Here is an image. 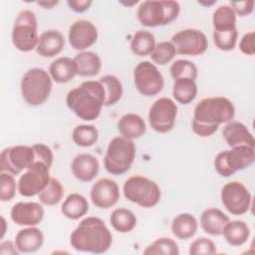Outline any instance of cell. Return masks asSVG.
Returning a JSON list of instances; mask_svg holds the SVG:
<instances>
[{
  "mask_svg": "<svg viewBox=\"0 0 255 255\" xmlns=\"http://www.w3.org/2000/svg\"><path fill=\"white\" fill-rule=\"evenodd\" d=\"M235 107L226 97L214 96L202 99L194 108L191 128L201 137L213 135L220 125L233 121Z\"/></svg>",
  "mask_w": 255,
  "mask_h": 255,
  "instance_id": "obj_1",
  "label": "cell"
},
{
  "mask_svg": "<svg viewBox=\"0 0 255 255\" xmlns=\"http://www.w3.org/2000/svg\"><path fill=\"white\" fill-rule=\"evenodd\" d=\"M113 243V235L99 217L88 216L80 221L70 235V245L79 252L102 254Z\"/></svg>",
  "mask_w": 255,
  "mask_h": 255,
  "instance_id": "obj_2",
  "label": "cell"
},
{
  "mask_svg": "<svg viewBox=\"0 0 255 255\" xmlns=\"http://www.w3.org/2000/svg\"><path fill=\"white\" fill-rule=\"evenodd\" d=\"M105 89L98 81H85L72 89L66 97L68 108L83 121H95L105 106Z\"/></svg>",
  "mask_w": 255,
  "mask_h": 255,
  "instance_id": "obj_3",
  "label": "cell"
},
{
  "mask_svg": "<svg viewBox=\"0 0 255 255\" xmlns=\"http://www.w3.org/2000/svg\"><path fill=\"white\" fill-rule=\"evenodd\" d=\"M180 5L172 0H147L139 3L136 11L138 22L148 28L165 26L176 20Z\"/></svg>",
  "mask_w": 255,
  "mask_h": 255,
  "instance_id": "obj_4",
  "label": "cell"
},
{
  "mask_svg": "<svg viewBox=\"0 0 255 255\" xmlns=\"http://www.w3.org/2000/svg\"><path fill=\"white\" fill-rule=\"evenodd\" d=\"M53 80L46 70L32 68L26 71L21 79V95L30 106H41L50 97Z\"/></svg>",
  "mask_w": 255,
  "mask_h": 255,
  "instance_id": "obj_5",
  "label": "cell"
},
{
  "mask_svg": "<svg viewBox=\"0 0 255 255\" xmlns=\"http://www.w3.org/2000/svg\"><path fill=\"white\" fill-rule=\"evenodd\" d=\"M133 140L122 135L114 137L107 147L104 158L106 170L113 175H122L129 170L135 157Z\"/></svg>",
  "mask_w": 255,
  "mask_h": 255,
  "instance_id": "obj_6",
  "label": "cell"
},
{
  "mask_svg": "<svg viewBox=\"0 0 255 255\" xmlns=\"http://www.w3.org/2000/svg\"><path fill=\"white\" fill-rule=\"evenodd\" d=\"M13 46L20 52H31L36 49L38 35V20L34 11L24 9L20 11L14 21L11 32Z\"/></svg>",
  "mask_w": 255,
  "mask_h": 255,
  "instance_id": "obj_7",
  "label": "cell"
},
{
  "mask_svg": "<svg viewBox=\"0 0 255 255\" xmlns=\"http://www.w3.org/2000/svg\"><path fill=\"white\" fill-rule=\"evenodd\" d=\"M123 191L128 201L143 208L155 206L161 198V191L157 183L142 175L128 177L124 183Z\"/></svg>",
  "mask_w": 255,
  "mask_h": 255,
  "instance_id": "obj_8",
  "label": "cell"
},
{
  "mask_svg": "<svg viewBox=\"0 0 255 255\" xmlns=\"http://www.w3.org/2000/svg\"><path fill=\"white\" fill-rule=\"evenodd\" d=\"M254 160L255 147L242 144L218 152L214 158V168L219 175L229 177L250 166Z\"/></svg>",
  "mask_w": 255,
  "mask_h": 255,
  "instance_id": "obj_9",
  "label": "cell"
},
{
  "mask_svg": "<svg viewBox=\"0 0 255 255\" xmlns=\"http://www.w3.org/2000/svg\"><path fill=\"white\" fill-rule=\"evenodd\" d=\"M220 198L225 209L232 215H243L251 207L252 196L245 184L238 180L225 183L220 192Z\"/></svg>",
  "mask_w": 255,
  "mask_h": 255,
  "instance_id": "obj_10",
  "label": "cell"
},
{
  "mask_svg": "<svg viewBox=\"0 0 255 255\" xmlns=\"http://www.w3.org/2000/svg\"><path fill=\"white\" fill-rule=\"evenodd\" d=\"M50 179V167L42 161H35L19 177L17 190L24 197H32L43 191Z\"/></svg>",
  "mask_w": 255,
  "mask_h": 255,
  "instance_id": "obj_11",
  "label": "cell"
},
{
  "mask_svg": "<svg viewBox=\"0 0 255 255\" xmlns=\"http://www.w3.org/2000/svg\"><path fill=\"white\" fill-rule=\"evenodd\" d=\"M133 82L137 92L144 97L158 95L163 88L164 80L156 65L148 61L139 62L133 71Z\"/></svg>",
  "mask_w": 255,
  "mask_h": 255,
  "instance_id": "obj_12",
  "label": "cell"
},
{
  "mask_svg": "<svg viewBox=\"0 0 255 255\" xmlns=\"http://www.w3.org/2000/svg\"><path fill=\"white\" fill-rule=\"evenodd\" d=\"M177 111V105L170 98L157 99L148 111V122L151 128L159 133L169 132L175 125Z\"/></svg>",
  "mask_w": 255,
  "mask_h": 255,
  "instance_id": "obj_13",
  "label": "cell"
},
{
  "mask_svg": "<svg viewBox=\"0 0 255 255\" xmlns=\"http://www.w3.org/2000/svg\"><path fill=\"white\" fill-rule=\"evenodd\" d=\"M35 162V152L32 145L18 144L6 147L0 155V172L13 175L21 173Z\"/></svg>",
  "mask_w": 255,
  "mask_h": 255,
  "instance_id": "obj_14",
  "label": "cell"
},
{
  "mask_svg": "<svg viewBox=\"0 0 255 255\" xmlns=\"http://www.w3.org/2000/svg\"><path fill=\"white\" fill-rule=\"evenodd\" d=\"M170 42L174 46L175 52L183 56H200L208 48L206 35L198 29H184L176 32Z\"/></svg>",
  "mask_w": 255,
  "mask_h": 255,
  "instance_id": "obj_15",
  "label": "cell"
},
{
  "mask_svg": "<svg viewBox=\"0 0 255 255\" xmlns=\"http://www.w3.org/2000/svg\"><path fill=\"white\" fill-rule=\"evenodd\" d=\"M71 47L83 52L92 47L98 40V29L89 20L79 19L72 23L68 33Z\"/></svg>",
  "mask_w": 255,
  "mask_h": 255,
  "instance_id": "obj_16",
  "label": "cell"
},
{
  "mask_svg": "<svg viewBox=\"0 0 255 255\" xmlns=\"http://www.w3.org/2000/svg\"><path fill=\"white\" fill-rule=\"evenodd\" d=\"M90 198L96 207L109 209L118 203L120 199V187L111 178H100L93 184L90 191Z\"/></svg>",
  "mask_w": 255,
  "mask_h": 255,
  "instance_id": "obj_17",
  "label": "cell"
},
{
  "mask_svg": "<svg viewBox=\"0 0 255 255\" xmlns=\"http://www.w3.org/2000/svg\"><path fill=\"white\" fill-rule=\"evenodd\" d=\"M45 211L42 203L35 201L17 202L10 211L11 220L19 226H37L44 218Z\"/></svg>",
  "mask_w": 255,
  "mask_h": 255,
  "instance_id": "obj_18",
  "label": "cell"
},
{
  "mask_svg": "<svg viewBox=\"0 0 255 255\" xmlns=\"http://www.w3.org/2000/svg\"><path fill=\"white\" fill-rule=\"evenodd\" d=\"M71 170L78 180L90 182L98 175L100 163L98 158L93 154L79 153L72 160Z\"/></svg>",
  "mask_w": 255,
  "mask_h": 255,
  "instance_id": "obj_19",
  "label": "cell"
},
{
  "mask_svg": "<svg viewBox=\"0 0 255 255\" xmlns=\"http://www.w3.org/2000/svg\"><path fill=\"white\" fill-rule=\"evenodd\" d=\"M65 47V38L59 30L44 31L38 40L36 52L43 58H53L59 55Z\"/></svg>",
  "mask_w": 255,
  "mask_h": 255,
  "instance_id": "obj_20",
  "label": "cell"
},
{
  "mask_svg": "<svg viewBox=\"0 0 255 255\" xmlns=\"http://www.w3.org/2000/svg\"><path fill=\"white\" fill-rule=\"evenodd\" d=\"M222 135L229 147L237 145H249L255 147V139L248 128L241 122L231 121L225 125Z\"/></svg>",
  "mask_w": 255,
  "mask_h": 255,
  "instance_id": "obj_21",
  "label": "cell"
},
{
  "mask_svg": "<svg viewBox=\"0 0 255 255\" xmlns=\"http://www.w3.org/2000/svg\"><path fill=\"white\" fill-rule=\"evenodd\" d=\"M14 242L20 253H34L42 248L44 234L40 228L28 226L17 232Z\"/></svg>",
  "mask_w": 255,
  "mask_h": 255,
  "instance_id": "obj_22",
  "label": "cell"
},
{
  "mask_svg": "<svg viewBox=\"0 0 255 255\" xmlns=\"http://www.w3.org/2000/svg\"><path fill=\"white\" fill-rule=\"evenodd\" d=\"M229 220V217L223 211L211 207L202 211L199 222L205 233L211 236H218L222 234L223 228Z\"/></svg>",
  "mask_w": 255,
  "mask_h": 255,
  "instance_id": "obj_23",
  "label": "cell"
},
{
  "mask_svg": "<svg viewBox=\"0 0 255 255\" xmlns=\"http://www.w3.org/2000/svg\"><path fill=\"white\" fill-rule=\"evenodd\" d=\"M120 134L128 139H136L142 136L146 131L144 120L136 114H126L118 122L117 125Z\"/></svg>",
  "mask_w": 255,
  "mask_h": 255,
  "instance_id": "obj_24",
  "label": "cell"
},
{
  "mask_svg": "<svg viewBox=\"0 0 255 255\" xmlns=\"http://www.w3.org/2000/svg\"><path fill=\"white\" fill-rule=\"evenodd\" d=\"M49 74L56 83L66 84L78 75L77 64L72 58L60 57L51 63Z\"/></svg>",
  "mask_w": 255,
  "mask_h": 255,
  "instance_id": "obj_25",
  "label": "cell"
},
{
  "mask_svg": "<svg viewBox=\"0 0 255 255\" xmlns=\"http://www.w3.org/2000/svg\"><path fill=\"white\" fill-rule=\"evenodd\" d=\"M170 228L174 237L180 240H188L195 235L198 223L194 215L183 212L173 218Z\"/></svg>",
  "mask_w": 255,
  "mask_h": 255,
  "instance_id": "obj_26",
  "label": "cell"
},
{
  "mask_svg": "<svg viewBox=\"0 0 255 255\" xmlns=\"http://www.w3.org/2000/svg\"><path fill=\"white\" fill-rule=\"evenodd\" d=\"M225 241L234 247L245 244L250 237V228L246 222L242 220L228 221L223 228L222 234Z\"/></svg>",
  "mask_w": 255,
  "mask_h": 255,
  "instance_id": "obj_27",
  "label": "cell"
},
{
  "mask_svg": "<svg viewBox=\"0 0 255 255\" xmlns=\"http://www.w3.org/2000/svg\"><path fill=\"white\" fill-rule=\"evenodd\" d=\"M89 211L87 198L80 193L69 194L61 205L62 214L71 220H79Z\"/></svg>",
  "mask_w": 255,
  "mask_h": 255,
  "instance_id": "obj_28",
  "label": "cell"
},
{
  "mask_svg": "<svg viewBox=\"0 0 255 255\" xmlns=\"http://www.w3.org/2000/svg\"><path fill=\"white\" fill-rule=\"evenodd\" d=\"M77 64L78 75L81 77H95L102 69V60L97 53L83 51L74 58Z\"/></svg>",
  "mask_w": 255,
  "mask_h": 255,
  "instance_id": "obj_29",
  "label": "cell"
},
{
  "mask_svg": "<svg viewBox=\"0 0 255 255\" xmlns=\"http://www.w3.org/2000/svg\"><path fill=\"white\" fill-rule=\"evenodd\" d=\"M198 88L195 80L188 78L176 79L172 86L173 99L182 105H188L194 101L197 96Z\"/></svg>",
  "mask_w": 255,
  "mask_h": 255,
  "instance_id": "obj_30",
  "label": "cell"
},
{
  "mask_svg": "<svg viewBox=\"0 0 255 255\" xmlns=\"http://www.w3.org/2000/svg\"><path fill=\"white\" fill-rule=\"evenodd\" d=\"M155 37L148 30H137L130 40V50L138 57H144L151 54L155 47Z\"/></svg>",
  "mask_w": 255,
  "mask_h": 255,
  "instance_id": "obj_31",
  "label": "cell"
},
{
  "mask_svg": "<svg viewBox=\"0 0 255 255\" xmlns=\"http://www.w3.org/2000/svg\"><path fill=\"white\" fill-rule=\"evenodd\" d=\"M110 223L116 231L120 233H128L135 228L137 219L131 210L127 208H116L110 216Z\"/></svg>",
  "mask_w": 255,
  "mask_h": 255,
  "instance_id": "obj_32",
  "label": "cell"
},
{
  "mask_svg": "<svg viewBox=\"0 0 255 255\" xmlns=\"http://www.w3.org/2000/svg\"><path fill=\"white\" fill-rule=\"evenodd\" d=\"M213 31H228L236 28V14L230 5L217 7L212 15Z\"/></svg>",
  "mask_w": 255,
  "mask_h": 255,
  "instance_id": "obj_33",
  "label": "cell"
},
{
  "mask_svg": "<svg viewBox=\"0 0 255 255\" xmlns=\"http://www.w3.org/2000/svg\"><path fill=\"white\" fill-rule=\"evenodd\" d=\"M105 89V106L116 105L123 97V84L120 79L114 75H105L99 79Z\"/></svg>",
  "mask_w": 255,
  "mask_h": 255,
  "instance_id": "obj_34",
  "label": "cell"
},
{
  "mask_svg": "<svg viewBox=\"0 0 255 255\" xmlns=\"http://www.w3.org/2000/svg\"><path fill=\"white\" fill-rule=\"evenodd\" d=\"M99 138V131L94 125H79L72 131L74 143L81 147L94 145Z\"/></svg>",
  "mask_w": 255,
  "mask_h": 255,
  "instance_id": "obj_35",
  "label": "cell"
},
{
  "mask_svg": "<svg viewBox=\"0 0 255 255\" xmlns=\"http://www.w3.org/2000/svg\"><path fill=\"white\" fill-rule=\"evenodd\" d=\"M64 195V187L62 183L54 177H51L46 188L38 194L39 201L47 206L58 204Z\"/></svg>",
  "mask_w": 255,
  "mask_h": 255,
  "instance_id": "obj_36",
  "label": "cell"
},
{
  "mask_svg": "<svg viewBox=\"0 0 255 255\" xmlns=\"http://www.w3.org/2000/svg\"><path fill=\"white\" fill-rule=\"evenodd\" d=\"M145 255H178V244L171 238L160 237L154 240L151 244L147 245L143 250Z\"/></svg>",
  "mask_w": 255,
  "mask_h": 255,
  "instance_id": "obj_37",
  "label": "cell"
},
{
  "mask_svg": "<svg viewBox=\"0 0 255 255\" xmlns=\"http://www.w3.org/2000/svg\"><path fill=\"white\" fill-rule=\"evenodd\" d=\"M176 55L174 46L170 41H162L155 45L153 51L149 55L154 65L164 66L168 64Z\"/></svg>",
  "mask_w": 255,
  "mask_h": 255,
  "instance_id": "obj_38",
  "label": "cell"
},
{
  "mask_svg": "<svg viewBox=\"0 0 255 255\" xmlns=\"http://www.w3.org/2000/svg\"><path fill=\"white\" fill-rule=\"evenodd\" d=\"M169 72L173 80L181 79V78H188V79L195 80L198 74L197 67L195 66V64L188 60H183V59L174 61L169 68Z\"/></svg>",
  "mask_w": 255,
  "mask_h": 255,
  "instance_id": "obj_39",
  "label": "cell"
},
{
  "mask_svg": "<svg viewBox=\"0 0 255 255\" xmlns=\"http://www.w3.org/2000/svg\"><path fill=\"white\" fill-rule=\"evenodd\" d=\"M213 37V42L216 46L217 49L220 51L228 52L232 51L237 43V38H238V32L237 29H232L228 31H213L212 34Z\"/></svg>",
  "mask_w": 255,
  "mask_h": 255,
  "instance_id": "obj_40",
  "label": "cell"
},
{
  "mask_svg": "<svg viewBox=\"0 0 255 255\" xmlns=\"http://www.w3.org/2000/svg\"><path fill=\"white\" fill-rule=\"evenodd\" d=\"M17 184L14 175L9 172H0V200L10 201L16 194Z\"/></svg>",
  "mask_w": 255,
  "mask_h": 255,
  "instance_id": "obj_41",
  "label": "cell"
},
{
  "mask_svg": "<svg viewBox=\"0 0 255 255\" xmlns=\"http://www.w3.org/2000/svg\"><path fill=\"white\" fill-rule=\"evenodd\" d=\"M190 255H211L216 253L215 243L207 237H198L189 245Z\"/></svg>",
  "mask_w": 255,
  "mask_h": 255,
  "instance_id": "obj_42",
  "label": "cell"
},
{
  "mask_svg": "<svg viewBox=\"0 0 255 255\" xmlns=\"http://www.w3.org/2000/svg\"><path fill=\"white\" fill-rule=\"evenodd\" d=\"M32 147L35 152V161H42L51 167L54 161V153L52 149L44 143H35Z\"/></svg>",
  "mask_w": 255,
  "mask_h": 255,
  "instance_id": "obj_43",
  "label": "cell"
},
{
  "mask_svg": "<svg viewBox=\"0 0 255 255\" xmlns=\"http://www.w3.org/2000/svg\"><path fill=\"white\" fill-rule=\"evenodd\" d=\"M255 33L250 31L244 34L239 43V50L247 56H253L255 54Z\"/></svg>",
  "mask_w": 255,
  "mask_h": 255,
  "instance_id": "obj_44",
  "label": "cell"
},
{
  "mask_svg": "<svg viewBox=\"0 0 255 255\" xmlns=\"http://www.w3.org/2000/svg\"><path fill=\"white\" fill-rule=\"evenodd\" d=\"M254 5H255L254 1H233L230 4L236 16L250 15L254 10Z\"/></svg>",
  "mask_w": 255,
  "mask_h": 255,
  "instance_id": "obj_45",
  "label": "cell"
},
{
  "mask_svg": "<svg viewBox=\"0 0 255 255\" xmlns=\"http://www.w3.org/2000/svg\"><path fill=\"white\" fill-rule=\"evenodd\" d=\"M93 1L91 0H68L67 5L76 13H84L90 9Z\"/></svg>",
  "mask_w": 255,
  "mask_h": 255,
  "instance_id": "obj_46",
  "label": "cell"
},
{
  "mask_svg": "<svg viewBox=\"0 0 255 255\" xmlns=\"http://www.w3.org/2000/svg\"><path fill=\"white\" fill-rule=\"evenodd\" d=\"M19 253L15 242L13 243L10 240H5L0 243V255H18Z\"/></svg>",
  "mask_w": 255,
  "mask_h": 255,
  "instance_id": "obj_47",
  "label": "cell"
},
{
  "mask_svg": "<svg viewBox=\"0 0 255 255\" xmlns=\"http://www.w3.org/2000/svg\"><path fill=\"white\" fill-rule=\"evenodd\" d=\"M37 4L41 7H43L44 9H52L54 6L59 4V1H38Z\"/></svg>",
  "mask_w": 255,
  "mask_h": 255,
  "instance_id": "obj_48",
  "label": "cell"
},
{
  "mask_svg": "<svg viewBox=\"0 0 255 255\" xmlns=\"http://www.w3.org/2000/svg\"><path fill=\"white\" fill-rule=\"evenodd\" d=\"M1 225H2V228H1V235H0V239H3L5 233H6V220L3 216H1Z\"/></svg>",
  "mask_w": 255,
  "mask_h": 255,
  "instance_id": "obj_49",
  "label": "cell"
},
{
  "mask_svg": "<svg viewBox=\"0 0 255 255\" xmlns=\"http://www.w3.org/2000/svg\"><path fill=\"white\" fill-rule=\"evenodd\" d=\"M216 1L213 0V1H210V2H206V1H198V4L200 5H203V6H211L213 4H215Z\"/></svg>",
  "mask_w": 255,
  "mask_h": 255,
  "instance_id": "obj_50",
  "label": "cell"
},
{
  "mask_svg": "<svg viewBox=\"0 0 255 255\" xmlns=\"http://www.w3.org/2000/svg\"><path fill=\"white\" fill-rule=\"evenodd\" d=\"M121 3L124 4V5H127V6H132V5L136 4L137 1H132V2H121Z\"/></svg>",
  "mask_w": 255,
  "mask_h": 255,
  "instance_id": "obj_51",
  "label": "cell"
}]
</instances>
